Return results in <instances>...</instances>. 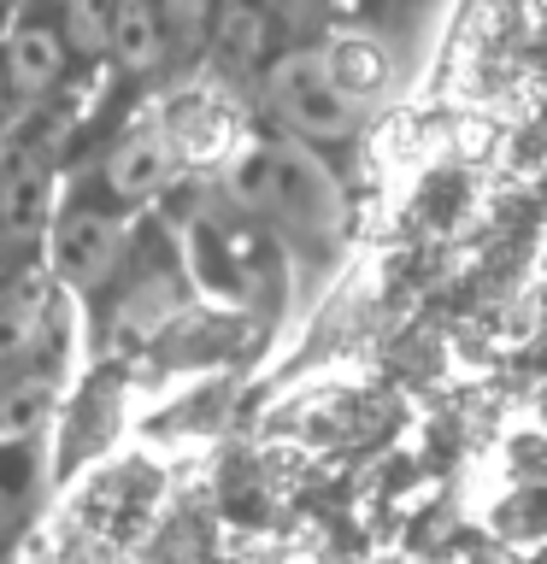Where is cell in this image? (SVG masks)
I'll return each instance as SVG.
<instances>
[{"label":"cell","instance_id":"1","mask_svg":"<svg viewBox=\"0 0 547 564\" xmlns=\"http://www.w3.org/2000/svg\"><path fill=\"white\" fill-rule=\"evenodd\" d=\"M236 194L271 224H282L289 236H307V241H335L347 218L342 188L324 171V159L294 135L247 153L236 165Z\"/></svg>","mask_w":547,"mask_h":564},{"label":"cell","instance_id":"2","mask_svg":"<svg viewBox=\"0 0 547 564\" xmlns=\"http://www.w3.org/2000/svg\"><path fill=\"white\" fill-rule=\"evenodd\" d=\"M265 106L294 141H347L360 130V100L330 77L318 47H294L265 70Z\"/></svg>","mask_w":547,"mask_h":564},{"label":"cell","instance_id":"3","mask_svg":"<svg viewBox=\"0 0 547 564\" xmlns=\"http://www.w3.org/2000/svg\"><path fill=\"white\" fill-rule=\"evenodd\" d=\"M47 253H53V276H60L65 289H77V294L100 289L106 271H112L118 253H124V218H118V212H106V206L65 212V218L53 224Z\"/></svg>","mask_w":547,"mask_h":564},{"label":"cell","instance_id":"4","mask_svg":"<svg viewBox=\"0 0 547 564\" xmlns=\"http://www.w3.org/2000/svg\"><path fill=\"white\" fill-rule=\"evenodd\" d=\"M171 171H176L171 135L165 130H136V135H124L118 148L106 153L100 183H106V194H112L118 206H141V200H153V194L171 183Z\"/></svg>","mask_w":547,"mask_h":564},{"label":"cell","instance_id":"5","mask_svg":"<svg viewBox=\"0 0 547 564\" xmlns=\"http://www.w3.org/2000/svg\"><path fill=\"white\" fill-rule=\"evenodd\" d=\"M65 35L53 24H12L7 53H0V70H7V95L18 100H42L65 70Z\"/></svg>","mask_w":547,"mask_h":564},{"label":"cell","instance_id":"6","mask_svg":"<svg viewBox=\"0 0 547 564\" xmlns=\"http://www.w3.org/2000/svg\"><path fill=\"white\" fill-rule=\"evenodd\" d=\"M165 18H159L153 0H112V24H106V47L112 59L130 70V77H148V70L165 59Z\"/></svg>","mask_w":547,"mask_h":564},{"label":"cell","instance_id":"7","mask_svg":"<svg viewBox=\"0 0 547 564\" xmlns=\"http://www.w3.org/2000/svg\"><path fill=\"white\" fill-rule=\"evenodd\" d=\"M318 53H324L330 77L342 83L360 106H365V100L388 83V53H383L377 42H371V35H335V42H330V47H318Z\"/></svg>","mask_w":547,"mask_h":564},{"label":"cell","instance_id":"8","mask_svg":"<svg viewBox=\"0 0 547 564\" xmlns=\"http://www.w3.org/2000/svg\"><path fill=\"white\" fill-rule=\"evenodd\" d=\"M42 324H47V300H42V289L24 276L18 289L0 294V365L30 359L35 341H42Z\"/></svg>","mask_w":547,"mask_h":564},{"label":"cell","instance_id":"9","mask_svg":"<svg viewBox=\"0 0 547 564\" xmlns=\"http://www.w3.org/2000/svg\"><path fill=\"white\" fill-rule=\"evenodd\" d=\"M271 35V0H229L218 12V47L229 65H254Z\"/></svg>","mask_w":547,"mask_h":564},{"label":"cell","instance_id":"10","mask_svg":"<svg viewBox=\"0 0 547 564\" xmlns=\"http://www.w3.org/2000/svg\"><path fill=\"white\" fill-rule=\"evenodd\" d=\"M42 417H47V382H42V377H12V382H0V447L24 441Z\"/></svg>","mask_w":547,"mask_h":564},{"label":"cell","instance_id":"11","mask_svg":"<svg viewBox=\"0 0 547 564\" xmlns=\"http://www.w3.org/2000/svg\"><path fill=\"white\" fill-rule=\"evenodd\" d=\"M106 24H112V0H65V47L77 53H100L106 47Z\"/></svg>","mask_w":547,"mask_h":564},{"label":"cell","instance_id":"12","mask_svg":"<svg viewBox=\"0 0 547 564\" xmlns=\"http://www.w3.org/2000/svg\"><path fill=\"white\" fill-rule=\"evenodd\" d=\"M159 7V18H165V30H176V35H194L206 24V7L212 0H153Z\"/></svg>","mask_w":547,"mask_h":564},{"label":"cell","instance_id":"13","mask_svg":"<svg viewBox=\"0 0 547 564\" xmlns=\"http://www.w3.org/2000/svg\"><path fill=\"white\" fill-rule=\"evenodd\" d=\"M12 518H18V482H12L7 470H0V535L12 529Z\"/></svg>","mask_w":547,"mask_h":564},{"label":"cell","instance_id":"14","mask_svg":"<svg viewBox=\"0 0 547 564\" xmlns=\"http://www.w3.org/2000/svg\"><path fill=\"white\" fill-rule=\"evenodd\" d=\"M271 7H289V12H312L318 0H271Z\"/></svg>","mask_w":547,"mask_h":564},{"label":"cell","instance_id":"15","mask_svg":"<svg viewBox=\"0 0 547 564\" xmlns=\"http://www.w3.org/2000/svg\"><path fill=\"white\" fill-rule=\"evenodd\" d=\"M7 100H12V95H7V70H0V106H7Z\"/></svg>","mask_w":547,"mask_h":564}]
</instances>
